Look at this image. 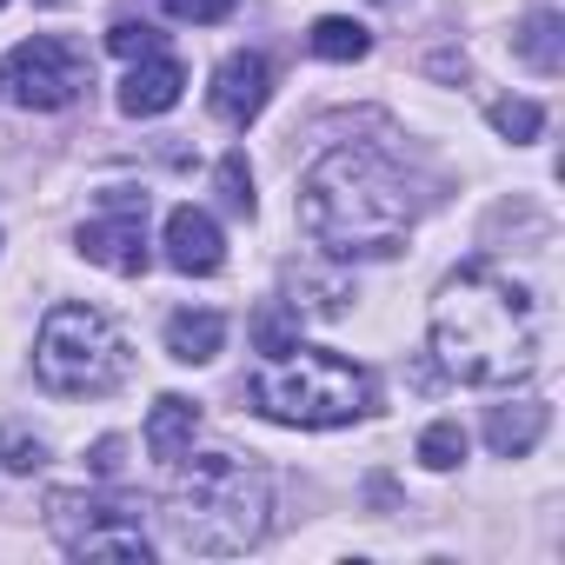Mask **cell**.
Masks as SVG:
<instances>
[{
  "label": "cell",
  "mask_w": 565,
  "mask_h": 565,
  "mask_svg": "<svg viewBox=\"0 0 565 565\" xmlns=\"http://www.w3.org/2000/svg\"><path fill=\"white\" fill-rule=\"evenodd\" d=\"M307 47H313L320 61H366V54H373V34H366L360 21H347V14H320V21L307 28Z\"/></svg>",
  "instance_id": "cell-16"
},
{
  "label": "cell",
  "mask_w": 565,
  "mask_h": 565,
  "mask_svg": "<svg viewBox=\"0 0 565 565\" xmlns=\"http://www.w3.org/2000/svg\"><path fill=\"white\" fill-rule=\"evenodd\" d=\"M0 8H8V0H0Z\"/></svg>",
  "instance_id": "cell-27"
},
{
  "label": "cell",
  "mask_w": 565,
  "mask_h": 565,
  "mask_svg": "<svg viewBox=\"0 0 565 565\" xmlns=\"http://www.w3.org/2000/svg\"><path fill=\"white\" fill-rule=\"evenodd\" d=\"M413 213H419V200H413L406 173L373 147H333L300 180V226L333 259L399 253L406 233H413Z\"/></svg>",
  "instance_id": "cell-2"
},
{
  "label": "cell",
  "mask_w": 565,
  "mask_h": 565,
  "mask_svg": "<svg viewBox=\"0 0 565 565\" xmlns=\"http://www.w3.org/2000/svg\"><path fill=\"white\" fill-rule=\"evenodd\" d=\"M492 127H499L512 147H525V140H539L545 114H539V100H492Z\"/></svg>",
  "instance_id": "cell-20"
},
{
  "label": "cell",
  "mask_w": 565,
  "mask_h": 565,
  "mask_svg": "<svg viewBox=\"0 0 565 565\" xmlns=\"http://www.w3.org/2000/svg\"><path fill=\"white\" fill-rule=\"evenodd\" d=\"M246 399L253 413L279 419V426H353L373 413V373L340 360V353H320V347H287L273 353V366H259L246 380Z\"/></svg>",
  "instance_id": "cell-4"
},
{
  "label": "cell",
  "mask_w": 565,
  "mask_h": 565,
  "mask_svg": "<svg viewBox=\"0 0 565 565\" xmlns=\"http://www.w3.org/2000/svg\"><path fill=\"white\" fill-rule=\"evenodd\" d=\"M127 340H120V327L100 313V307H54L47 320H41V340H34V373H41V386L47 393H61V399H100V393H114L120 380H127Z\"/></svg>",
  "instance_id": "cell-5"
},
{
  "label": "cell",
  "mask_w": 565,
  "mask_h": 565,
  "mask_svg": "<svg viewBox=\"0 0 565 565\" xmlns=\"http://www.w3.org/2000/svg\"><path fill=\"white\" fill-rule=\"evenodd\" d=\"M160 246H167V266L173 273H200V279L220 273V259H226V239H220V226H213L206 206H173Z\"/></svg>",
  "instance_id": "cell-10"
},
{
  "label": "cell",
  "mask_w": 565,
  "mask_h": 565,
  "mask_svg": "<svg viewBox=\"0 0 565 565\" xmlns=\"http://www.w3.org/2000/svg\"><path fill=\"white\" fill-rule=\"evenodd\" d=\"M466 459V426L459 419H433L426 433H419V466L426 472H452Z\"/></svg>",
  "instance_id": "cell-17"
},
{
  "label": "cell",
  "mask_w": 565,
  "mask_h": 565,
  "mask_svg": "<svg viewBox=\"0 0 565 565\" xmlns=\"http://www.w3.org/2000/svg\"><path fill=\"white\" fill-rule=\"evenodd\" d=\"M167 14L173 21H193V28H213V21L233 14V0H167Z\"/></svg>",
  "instance_id": "cell-24"
},
{
  "label": "cell",
  "mask_w": 565,
  "mask_h": 565,
  "mask_svg": "<svg viewBox=\"0 0 565 565\" xmlns=\"http://www.w3.org/2000/svg\"><path fill=\"white\" fill-rule=\"evenodd\" d=\"M94 472H100V479L120 472V439H100V446H94Z\"/></svg>",
  "instance_id": "cell-25"
},
{
  "label": "cell",
  "mask_w": 565,
  "mask_h": 565,
  "mask_svg": "<svg viewBox=\"0 0 565 565\" xmlns=\"http://www.w3.org/2000/svg\"><path fill=\"white\" fill-rule=\"evenodd\" d=\"M47 532L67 558H120L147 565L153 539L140 532L134 499H100V492H47Z\"/></svg>",
  "instance_id": "cell-6"
},
{
  "label": "cell",
  "mask_w": 565,
  "mask_h": 565,
  "mask_svg": "<svg viewBox=\"0 0 565 565\" xmlns=\"http://www.w3.org/2000/svg\"><path fill=\"white\" fill-rule=\"evenodd\" d=\"M213 114L226 120V127H246V120H259V107L273 100V67H266V54H226L220 67H213Z\"/></svg>",
  "instance_id": "cell-9"
},
{
  "label": "cell",
  "mask_w": 565,
  "mask_h": 565,
  "mask_svg": "<svg viewBox=\"0 0 565 565\" xmlns=\"http://www.w3.org/2000/svg\"><path fill=\"white\" fill-rule=\"evenodd\" d=\"M512 54L532 74H558L565 67V28H558V14H525L519 34H512Z\"/></svg>",
  "instance_id": "cell-15"
},
{
  "label": "cell",
  "mask_w": 565,
  "mask_h": 565,
  "mask_svg": "<svg viewBox=\"0 0 565 565\" xmlns=\"http://www.w3.org/2000/svg\"><path fill=\"white\" fill-rule=\"evenodd\" d=\"M294 333H300V313H294L287 300H279V307H266V313H259V327H253L259 353H287V347H300Z\"/></svg>",
  "instance_id": "cell-21"
},
{
  "label": "cell",
  "mask_w": 565,
  "mask_h": 565,
  "mask_svg": "<svg viewBox=\"0 0 565 565\" xmlns=\"http://www.w3.org/2000/svg\"><path fill=\"white\" fill-rule=\"evenodd\" d=\"M545 426H552V406L545 399H505V406L486 413V446L499 459H525L545 439Z\"/></svg>",
  "instance_id": "cell-12"
},
{
  "label": "cell",
  "mask_w": 565,
  "mask_h": 565,
  "mask_svg": "<svg viewBox=\"0 0 565 565\" xmlns=\"http://www.w3.org/2000/svg\"><path fill=\"white\" fill-rule=\"evenodd\" d=\"M294 300H300V313H340V300H353V294L333 273H294Z\"/></svg>",
  "instance_id": "cell-19"
},
{
  "label": "cell",
  "mask_w": 565,
  "mask_h": 565,
  "mask_svg": "<svg viewBox=\"0 0 565 565\" xmlns=\"http://www.w3.org/2000/svg\"><path fill=\"white\" fill-rule=\"evenodd\" d=\"M34 8H54V0H34Z\"/></svg>",
  "instance_id": "cell-26"
},
{
  "label": "cell",
  "mask_w": 565,
  "mask_h": 565,
  "mask_svg": "<svg viewBox=\"0 0 565 565\" xmlns=\"http://www.w3.org/2000/svg\"><path fill=\"white\" fill-rule=\"evenodd\" d=\"M539 300L499 266H459L433 294V353L466 386H519L539 373Z\"/></svg>",
  "instance_id": "cell-1"
},
{
  "label": "cell",
  "mask_w": 565,
  "mask_h": 565,
  "mask_svg": "<svg viewBox=\"0 0 565 565\" xmlns=\"http://www.w3.org/2000/svg\"><path fill=\"white\" fill-rule=\"evenodd\" d=\"M180 94H186V67H180L173 54H147V61H134V74L120 81V114L153 120V114L180 107Z\"/></svg>",
  "instance_id": "cell-11"
},
{
  "label": "cell",
  "mask_w": 565,
  "mask_h": 565,
  "mask_svg": "<svg viewBox=\"0 0 565 565\" xmlns=\"http://www.w3.org/2000/svg\"><path fill=\"white\" fill-rule=\"evenodd\" d=\"M226 347V320L220 313H173L167 320V360H180V366H206L213 353Z\"/></svg>",
  "instance_id": "cell-14"
},
{
  "label": "cell",
  "mask_w": 565,
  "mask_h": 565,
  "mask_svg": "<svg viewBox=\"0 0 565 565\" xmlns=\"http://www.w3.org/2000/svg\"><path fill=\"white\" fill-rule=\"evenodd\" d=\"M0 459H8L14 472H41V466H47V439H28V433H8V446H0Z\"/></svg>",
  "instance_id": "cell-23"
},
{
  "label": "cell",
  "mask_w": 565,
  "mask_h": 565,
  "mask_svg": "<svg viewBox=\"0 0 565 565\" xmlns=\"http://www.w3.org/2000/svg\"><path fill=\"white\" fill-rule=\"evenodd\" d=\"M213 186H220L226 213H239V220H253V213H259V200H253V167H246V153H226V160L213 167Z\"/></svg>",
  "instance_id": "cell-18"
},
{
  "label": "cell",
  "mask_w": 565,
  "mask_h": 565,
  "mask_svg": "<svg viewBox=\"0 0 565 565\" xmlns=\"http://www.w3.org/2000/svg\"><path fill=\"white\" fill-rule=\"evenodd\" d=\"M193 433H200V406H193L186 393H160L153 413H147V452H153L160 466H173V459L193 452Z\"/></svg>",
  "instance_id": "cell-13"
},
{
  "label": "cell",
  "mask_w": 565,
  "mask_h": 565,
  "mask_svg": "<svg viewBox=\"0 0 565 565\" xmlns=\"http://www.w3.org/2000/svg\"><path fill=\"white\" fill-rule=\"evenodd\" d=\"M107 47H114L120 61H147V54H160V34H153L147 21H120V28L107 34Z\"/></svg>",
  "instance_id": "cell-22"
},
{
  "label": "cell",
  "mask_w": 565,
  "mask_h": 565,
  "mask_svg": "<svg viewBox=\"0 0 565 565\" xmlns=\"http://www.w3.org/2000/svg\"><path fill=\"white\" fill-rule=\"evenodd\" d=\"M81 87H87V54L54 41V34H34V41H21L8 61H0V94H8L14 107H34V114L74 107Z\"/></svg>",
  "instance_id": "cell-7"
},
{
  "label": "cell",
  "mask_w": 565,
  "mask_h": 565,
  "mask_svg": "<svg viewBox=\"0 0 565 565\" xmlns=\"http://www.w3.org/2000/svg\"><path fill=\"white\" fill-rule=\"evenodd\" d=\"M74 246H81V259H94V266H107V273H147V193L134 200V193H114V213H100V220H87L81 233H74Z\"/></svg>",
  "instance_id": "cell-8"
},
{
  "label": "cell",
  "mask_w": 565,
  "mask_h": 565,
  "mask_svg": "<svg viewBox=\"0 0 565 565\" xmlns=\"http://www.w3.org/2000/svg\"><path fill=\"white\" fill-rule=\"evenodd\" d=\"M173 492H167V539L180 552L200 558H233L246 545L266 539L273 525V486L259 466L233 459V452H200V459H173Z\"/></svg>",
  "instance_id": "cell-3"
}]
</instances>
